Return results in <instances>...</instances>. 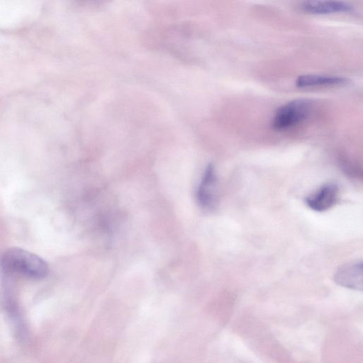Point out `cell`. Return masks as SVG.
<instances>
[{"label":"cell","instance_id":"obj_1","mask_svg":"<svg viewBox=\"0 0 363 363\" xmlns=\"http://www.w3.org/2000/svg\"><path fill=\"white\" fill-rule=\"evenodd\" d=\"M0 263L5 272L33 279H43L49 272V266L42 257L19 247L5 250Z\"/></svg>","mask_w":363,"mask_h":363},{"label":"cell","instance_id":"obj_2","mask_svg":"<svg viewBox=\"0 0 363 363\" xmlns=\"http://www.w3.org/2000/svg\"><path fill=\"white\" fill-rule=\"evenodd\" d=\"M311 111V104L308 100L294 99L277 109L272 121V127L277 130L289 129L304 121Z\"/></svg>","mask_w":363,"mask_h":363},{"label":"cell","instance_id":"obj_3","mask_svg":"<svg viewBox=\"0 0 363 363\" xmlns=\"http://www.w3.org/2000/svg\"><path fill=\"white\" fill-rule=\"evenodd\" d=\"M217 174L214 166L209 164L205 169L196 191V200L206 210L216 208L218 202Z\"/></svg>","mask_w":363,"mask_h":363},{"label":"cell","instance_id":"obj_4","mask_svg":"<svg viewBox=\"0 0 363 363\" xmlns=\"http://www.w3.org/2000/svg\"><path fill=\"white\" fill-rule=\"evenodd\" d=\"M338 194V187L335 184H325L307 196L305 202L311 209L315 211H325L335 204Z\"/></svg>","mask_w":363,"mask_h":363},{"label":"cell","instance_id":"obj_5","mask_svg":"<svg viewBox=\"0 0 363 363\" xmlns=\"http://www.w3.org/2000/svg\"><path fill=\"white\" fill-rule=\"evenodd\" d=\"M299 7L303 12L313 15L347 13L353 9L350 4L342 0H303Z\"/></svg>","mask_w":363,"mask_h":363},{"label":"cell","instance_id":"obj_6","mask_svg":"<svg viewBox=\"0 0 363 363\" xmlns=\"http://www.w3.org/2000/svg\"><path fill=\"white\" fill-rule=\"evenodd\" d=\"M335 281L344 287L362 290V262L345 264L338 269L334 276Z\"/></svg>","mask_w":363,"mask_h":363},{"label":"cell","instance_id":"obj_7","mask_svg":"<svg viewBox=\"0 0 363 363\" xmlns=\"http://www.w3.org/2000/svg\"><path fill=\"white\" fill-rule=\"evenodd\" d=\"M347 79L338 76L303 74L296 80V86L298 88H313L320 86H337L346 84Z\"/></svg>","mask_w":363,"mask_h":363}]
</instances>
